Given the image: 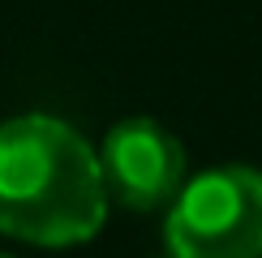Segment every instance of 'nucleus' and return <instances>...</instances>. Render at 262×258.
I'll return each mask as SVG.
<instances>
[{"label":"nucleus","mask_w":262,"mask_h":258,"mask_svg":"<svg viewBox=\"0 0 262 258\" xmlns=\"http://www.w3.org/2000/svg\"><path fill=\"white\" fill-rule=\"evenodd\" d=\"M107 185L73 125L26 112L0 125V232L43 250L91 241L107 220Z\"/></svg>","instance_id":"obj_1"},{"label":"nucleus","mask_w":262,"mask_h":258,"mask_svg":"<svg viewBox=\"0 0 262 258\" xmlns=\"http://www.w3.org/2000/svg\"><path fill=\"white\" fill-rule=\"evenodd\" d=\"M99 168L112 202H121L125 211H159L172 207L185 185V146L159 121L129 116L103 134Z\"/></svg>","instance_id":"obj_3"},{"label":"nucleus","mask_w":262,"mask_h":258,"mask_svg":"<svg viewBox=\"0 0 262 258\" xmlns=\"http://www.w3.org/2000/svg\"><path fill=\"white\" fill-rule=\"evenodd\" d=\"M0 258H13V254H0Z\"/></svg>","instance_id":"obj_4"},{"label":"nucleus","mask_w":262,"mask_h":258,"mask_svg":"<svg viewBox=\"0 0 262 258\" xmlns=\"http://www.w3.org/2000/svg\"><path fill=\"white\" fill-rule=\"evenodd\" d=\"M163 241L172 258H262V172L224 164L185 181Z\"/></svg>","instance_id":"obj_2"}]
</instances>
